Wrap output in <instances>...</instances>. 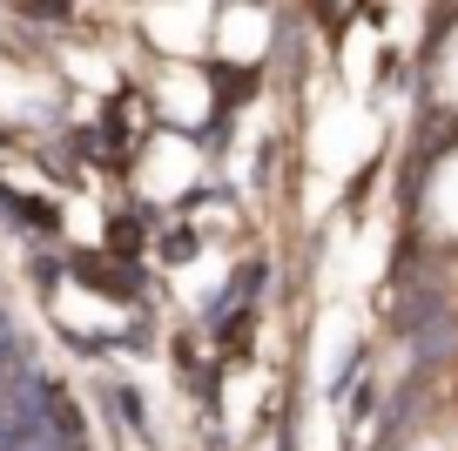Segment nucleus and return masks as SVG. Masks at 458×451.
<instances>
[{"mask_svg":"<svg viewBox=\"0 0 458 451\" xmlns=\"http://www.w3.org/2000/svg\"><path fill=\"white\" fill-rule=\"evenodd\" d=\"M431 101L458 122V21L438 34V47H431Z\"/></svg>","mask_w":458,"mask_h":451,"instance_id":"nucleus-1","label":"nucleus"}]
</instances>
